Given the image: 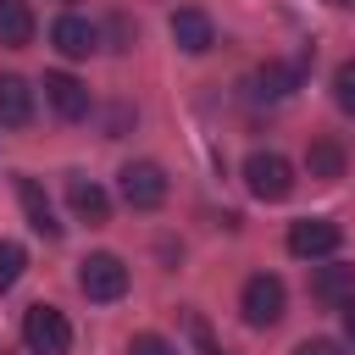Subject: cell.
I'll list each match as a JSON object with an SVG mask.
<instances>
[{
    "label": "cell",
    "mask_w": 355,
    "mask_h": 355,
    "mask_svg": "<svg viewBox=\"0 0 355 355\" xmlns=\"http://www.w3.org/2000/svg\"><path fill=\"white\" fill-rule=\"evenodd\" d=\"M244 189H250L255 200H266V205L288 200V194H294V166H288V155H277V150H250V155H244Z\"/></svg>",
    "instance_id": "obj_1"
},
{
    "label": "cell",
    "mask_w": 355,
    "mask_h": 355,
    "mask_svg": "<svg viewBox=\"0 0 355 355\" xmlns=\"http://www.w3.org/2000/svg\"><path fill=\"white\" fill-rule=\"evenodd\" d=\"M78 288H83V300H94V305L122 300V294H128V266H122V255H111V250L83 255V261H78Z\"/></svg>",
    "instance_id": "obj_2"
},
{
    "label": "cell",
    "mask_w": 355,
    "mask_h": 355,
    "mask_svg": "<svg viewBox=\"0 0 355 355\" xmlns=\"http://www.w3.org/2000/svg\"><path fill=\"white\" fill-rule=\"evenodd\" d=\"M239 311H244V322H250V327H277V322H283V311H288V288H283V277H272V272L244 277Z\"/></svg>",
    "instance_id": "obj_3"
},
{
    "label": "cell",
    "mask_w": 355,
    "mask_h": 355,
    "mask_svg": "<svg viewBox=\"0 0 355 355\" xmlns=\"http://www.w3.org/2000/svg\"><path fill=\"white\" fill-rule=\"evenodd\" d=\"M22 344L33 349V355H67L72 349V322L55 311V305H28L22 311Z\"/></svg>",
    "instance_id": "obj_4"
},
{
    "label": "cell",
    "mask_w": 355,
    "mask_h": 355,
    "mask_svg": "<svg viewBox=\"0 0 355 355\" xmlns=\"http://www.w3.org/2000/svg\"><path fill=\"white\" fill-rule=\"evenodd\" d=\"M338 244H344V227L333 216H300V222H288V255L294 261H327Z\"/></svg>",
    "instance_id": "obj_5"
},
{
    "label": "cell",
    "mask_w": 355,
    "mask_h": 355,
    "mask_svg": "<svg viewBox=\"0 0 355 355\" xmlns=\"http://www.w3.org/2000/svg\"><path fill=\"white\" fill-rule=\"evenodd\" d=\"M116 189H122V200H128L133 211L166 205V172H161L155 161H128V166L116 172Z\"/></svg>",
    "instance_id": "obj_6"
},
{
    "label": "cell",
    "mask_w": 355,
    "mask_h": 355,
    "mask_svg": "<svg viewBox=\"0 0 355 355\" xmlns=\"http://www.w3.org/2000/svg\"><path fill=\"white\" fill-rule=\"evenodd\" d=\"M44 100H50V111H55L61 122H83V116L94 111L89 83L72 78V72H44Z\"/></svg>",
    "instance_id": "obj_7"
},
{
    "label": "cell",
    "mask_w": 355,
    "mask_h": 355,
    "mask_svg": "<svg viewBox=\"0 0 355 355\" xmlns=\"http://www.w3.org/2000/svg\"><path fill=\"white\" fill-rule=\"evenodd\" d=\"M172 44H178L183 55H205V50L216 44V22H211L200 6H178V11H172Z\"/></svg>",
    "instance_id": "obj_8"
},
{
    "label": "cell",
    "mask_w": 355,
    "mask_h": 355,
    "mask_svg": "<svg viewBox=\"0 0 355 355\" xmlns=\"http://www.w3.org/2000/svg\"><path fill=\"white\" fill-rule=\"evenodd\" d=\"M311 300L316 305H349L355 300V266L349 261H327V266H316L311 272Z\"/></svg>",
    "instance_id": "obj_9"
},
{
    "label": "cell",
    "mask_w": 355,
    "mask_h": 355,
    "mask_svg": "<svg viewBox=\"0 0 355 355\" xmlns=\"http://www.w3.org/2000/svg\"><path fill=\"white\" fill-rule=\"evenodd\" d=\"M50 44L67 55V61H83L94 44H100V28L89 22V17H78V11H67V17H55V28H50Z\"/></svg>",
    "instance_id": "obj_10"
},
{
    "label": "cell",
    "mask_w": 355,
    "mask_h": 355,
    "mask_svg": "<svg viewBox=\"0 0 355 355\" xmlns=\"http://www.w3.org/2000/svg\"><path fill=\"white\" fill-rule=\"evenodd\" d=\"M67 205H72V216L78 222H89V227H105L111 222V200H105V189L94 183V178H67Z\"/></svg>",
    "instance_id": "obj_11"
},
{
    "label": "cell",
    "mask_w": 355,
    "mask_h": 355,
    "mask_svg": "<svg viewBox=\"0 0 355 355\" xmlns=\"http://www.w3.org/2000/svg\"><path fill=\"white\" fill-rule=\"evenodd\" d=\"M17 200H22L28 227L55 244V239H61V222H55V211H50V200H44V189H39V178H17Z\"/></svg>",
    "instance_id": "obj_12"
},
{
    "label": "cell",
    "mask_w": 355,
    "mask_h": 355,
    "mask_svg": "<svg viewBox=\"0 0 355 355\" xmlns=\"http://www.w3.org/2000/svg\"><path fill=\"white\" fill-rule=\"evenodd\" d=\"M33 122V89L17 72H0V128H28Z\"/></svg>",
    "instance_id": "obj_13"
},
{
    "label": "cell",
    "mask_w": 355,
    "mask_h": 355,
    "mask_svg": "<svg viewBox=\"0 0 355 355\" xmlns=\"http://www.w3.org/2000/svg\"><path fill=\"white\" fill-rule=\"evenodd\" d=\"M300 78H305V55H300V61H266V67L255 72V94L283 100V94H294V89H300Z\"/></svg>",
    "instance_id": "obj_14"
},
{
    "label": "cell",
    "mask_w": 355,
    "mask_h": 355,
    "mask_svg": "<svg viewBox=\"0 0 355 355\" xmlns=\"http://www.w3.org/2000/svg\"><path fill=\"white\" fill-rule=\"evenodd\" d=\"M28 39H33V6L28 0H0V44L22 50Z\"/></svg>",
    "instance_id": "obj_15"
},
{
    "label": "cell",
    "mask_w": 355,
    "mask_h": 355,
    "mask_svg": "<svg viewBox=\"0 0 355 355\" xmlns=\"http://www.w3.org/2000/svg\"><path fill=\"white\" fill-rule=\"evenodd\" d=\"M305 166H311V178H322V183L344 178V150H338V139H311Z\"/></svg>",
    "instance_id": "obj_16"
},
{
    "label": "cell",
    "mask_w": 355,
    "mask_h": 355,
    "mask_svg": "<svg viewBox=\"0 0 355 355\" xmlns=\"http://www.w3.org/2000/svg\"><path fill=\"white\" fill-rule=\"evenodd\" d=\"M28 272V250L17 244V239H0V294L6 288H17V277Z\"/></svg>",
    "instance_id": "obj_17"
},
{
    "label": "cell",
    "mask_w": 355,
    "mask_h": 355,
    "mask_svg": "<svg viewBox=\"0 0 355 355\" xmlns=\"http://www.w3.org/2000/svg\"><path fill=\"white\" fill-rule=\"evenodd\" d=\"M333 100L344 116H355V61H338L333 67Z\"/></svg>",
    "instance_id": "obj_18"
},
{
    "label": "cell",
    "mask_w": 355,
    "mask_h": 355,
    "mask_svg": "<svg viewBox=\"0 0 355 355\" xmlns=\"http://www.w3.org/2000/svg\"><path fill=\"white\" fill-rule=\"evenodd\" d=\"M189 338H194V349H200V355H227V349L211 338V327H205V316H200V311H189Z\"/></svg>",
    "instance_id": "obj_19"
},
{
    "label": "cell",
    "mask_w": 355,
    "mask_h": 355,
    "mask_svg": "<svg viewBox=\"0 0 355 355\" xmlns=\"http://www.w3.org/2000/svg\"><path fill=\"white\" fill-rule=\"evenodd\" d=\"M128 355H178L161 333H133V344H128Z\"/></svg>",
    "instance_id": "obj_20"
},
{
    "label": "cell",
    "mask_w": 355,
    "mask_h": 355,
    "mask_svg": "<svg viewBox=\"0 0 355 355\" xmlns=\"http://www.w3.org/2000/svg\"><path fill=\"white\" fill-rule=\"evenodd\" d=\"M294 355H344V344H338V338H305Z\"/></svg>",
    "instance_id": "obj_21"
},
{
    "label": "cell",
    "mask_w": 355,
    "mask_h": 355,
    "mask_svg": "<svg viewBox=\"0 0 355 355\" xmlns=\"http://www.w3.org/2000/svg\"><path fill=\"white\" fill-rule=\"evenodd\" d=\"M338 316H344V338H349V349H355V300L338 305Z\"/></svg>",
    "instance_id": "obj_22"
},
{
    "label": "cell",
    "mask_w": 355,
    "mask_h": 355,
    "mask_svg": "<svg viewBox=\"0 0 355 355\" xmlns=\"http://www.w3.org/2000/svg\"><path fill=\"white\" fill-rule=\"evenodd\" d=\"M327 6H338V11H355V0H327Z\"/></svg>",
    "instance_id": "obj_23"
}]
</instances>
